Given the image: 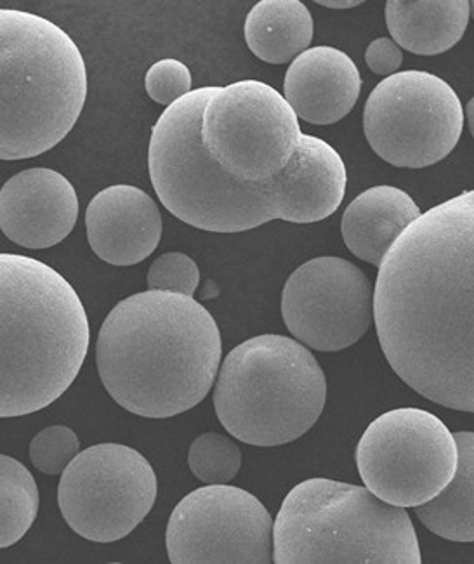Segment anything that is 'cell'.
I'll use <instances>...</instances> for the list:
<instances>
[{"label": "cell", "mask_w": 474, "mask_h": 564, "mask_svg": "<svg viewBox=\"0 0 474 564\" xmlns=\"http://www.w3.org/2000/svg\"><path fill=\"white\" fill-rule=\"evenodd\" d=\"M148 171L172 216L213 234L322 221L348 184L335 148L304 134L280 90L261 80L192 89L169 105L152 129Z\"/></svg>", "instance_id": "1"}, {"label": "cell", "mask_w": 474, "mask_h": 564, "mask_svg": "<svg viewBox=\"0 0 474 564\" xmlns=\"http://www.w3.org/2000/svg\"><path fill=\"white\" fill-rule=\"evenodd\" d=\"M374 319L405 384L446 409L474 410V193L437 205L380 261Z\"/></svg>", "instance_id": "2"}, {"label": "cell", "mask_w": 474, "mask_h": 564, "mask_svg": "<svg viewBox=\"0 0 474 564\" xmlns=\"http://www.w3.org/2000/svg\"><path fill=\"white\" fill-rule=\"evenodd\" d=\"M192 72L180 59L165 57L150 66L144 77V87L150 98L165 108L192 90Z\"/></svg>", "instance_id": "24"}, {"label": "cell", "mask_w": 474, "mask_h": 564, "mask_svg": "<svg viewBox=\"0 0 474 564\" xmlns=\"http://www.w3.org/2000/svg\"><path fill=\"white\" fill-rule=\"evenodd\" d=\"M87 240L101 261L134 267L155 252L162 238V216L144 189L131 184L108 186L90 200Z\"/></svg>", "instance_id": "14"}, {"label": "cell", "mask_w": 474, "mask_h": 564, "mask_svg": "<svg viewBox=\"0 0 474 564\" xmlns=\"http://www.w3.org/2000/svg\"><path fill=\"white\" fill-rule=\"evenodd\" d=\"M454 437L459 454L454 478L437 497L413 509L434 535L452 542H473L474 434L462 431Z\"/></svg>", "instance_id": "19"}, {"label": "cell", "mask_w": 474, "mask_h": 564, "mask_svg": "<svg viewBox=\"0 0 474 564\" xmlns=\"http://www.w3.org/2000/svg\"><path fill=\"white\" fill-rule=\"evenodd\" d=\"M273 563L421 564L409 512L365 487L327 478L299 482L273 520Z\"/></svg>", "instance_id": "6"}, {"label": "cell", "mask_w": 474, "mask_h": 564, "mask_svg": "<svg viewBox=\"0 0 474 564\" xmlns=\"http://www.w3.org/2000/svg\"><path fill=\"white\" fill-rule=\"evenodd\" d=\"M89 343L86 307L68 280L29 256L0 254V419L53 405Z\"/></svg>", "instance_id": "4"}, {"label": "cell", "mask_w": 474, "mask_h": 564, "mask_svg": "<svg viewBox=\"0 0 474 564\" xmlns=\"http://www.w3.org/2000/svg\"><path fill=\"white\" fill-rule=\"evenodd\" d=\"M80 442L66 425H51L33 437L30 443V460L44 475H62L65 467L77 457Z\"/></svg>", "instance_id": "22"}, {"label": "cell", "mask_w": 474, "mask_h": 564, "mask_svg": "<svg viewBox=\"0 0 474 564\" xmlns=\"http://www.w3.org/2000/svg\"><path fill=\"white\" fill-rule=\"evenodd\" d=\"M188 466L205 485H226L240 470L241 452L228 436L204 433L190 446Z\"/></svg>", "instance_id": "21"}, {"label": "cell", "mask_w": 474, "mask_h": 564, "mask_svg": "<svg viewBox=\"0 0 474 564\" xmlns=\"http://www.w3.org/2000/svg\"><path fill=\"white\" fill-rule=\"evenodd\" d=\"M148 291L172 292V294L193 297L201 271L190 256L183 252H168L153 261L147 274Z\"/></svg>", "instance_id": "23"}, {"label": "cell", "mask_w": 474, "mask_h": 564, "mask_svg": "<svg viewBox=\"0 0 474 564\" xmlns=\"http://www.w3.org/2000/svg\"><path fill=\"white\" fill-rule=\"evenodd\" d=\"M282 318L287 330L306 348L322 352L348 349L373 325V282L346 259H311L287 279Z\"/></svg>", "instance_id": "12"}, {"label": "cell", "mask_w": 474, "mask_h": 564, "mask_svg": "<svg viewBox=\"0 0 474 564\" xmlns=\"http://www.w3.org/2000/svg\"><path fill=\"white\" fill-rule=\"evenodd\" d=\"M464 119L457 93L443 78L405 70L389 75L368 95L364 131L374 153L388 164L424 169L454 152Z\"/></svg>", "instance_id": "8"}, {"label": "cell", "mask_w": 474, "mask_h": 564, "mask_svg": "<svg viewBox=\"0 0 474 564\" xmlns=\"http://www.w3.org/2000/svg\"><path fill=\"white\" fill-rule=\"evenodd\" d=\"M313 33V17L301 0H261L244 25L249 50L270 65L291 63L310 47Z\"/></svg>", "instance_id": "18"}, {"label": "cell", "mask_w": 474, "mask_h": 564, "mask_svg": "<svg viewBox=\"0 0 474 564\" xmlns=\"http://www.w3.org/2000/svg\"><path fill=\"white\" fill-rule=\"evenodd\" d=\"M86 98V62L71 35L37 14L0 9V160L53 150Z\"/></svg>", "instance_id": "5"}, {"label": "cell", "mask_w": 474, "mask_h": 564, "mask_svg": "<svg viewBox=\"0 0 474 564\" xmlns=\"http://www.w3.org/2000/svg\"><path fill=\"white\" fill-rule=\"evenodd\" d=\"M457 443L445 422L421 409H395L368 425L356 445L365 488L397 508H416L454 478Z\"/></svg>", "instance_id": "9"}, {"label": "cell", "mask_w": 474, "mask_h": 564, "mask_svg": "<svg viewBox=\"0 0 474 564\" xmlns=\"http://www.w3.org/2000/svg\"><path fill=\"white\" fill-rule=\"evenodd\" d=\"M39 488L17 458L0 455V549L20 542L37 520Z\"/></svg>", "instance_id": "20"}, {"label": "cell", "mask_w": 474, "mask_h": 564, "mask_svg": "<svg viewBox=\"0 0 474 564\" xmlns=\"http://www.w3.org/2000/svg\"><path fill=\"white\" fill-rule=\"evenodd\" d=\"M165 547L172 564L273 563V518L250 491L207 485L172 511Z\"/></svg>", "instance_id": "11"}, {"label": "cell", "mask_w": 474, "mask_h": 564, "mask_svg": "<svg viewBox=\"0 0 474 564\" xmlns=\"http://www.w3.org/2000/svg\"><path fill=\"white\" fill-rule=\"evenodd\" d=\"M325 401L327 379L313 352L277 334L252 337L231 349L214 388L223 427L254 446L287 445L304 436Z\"/></svg>", "instance_id": "7"}, {"label": "cell", "mask_w": 474, "mask_h": 564, "mask_svg": "<svg viewBox=\"0 0 474 564\" xmlns=\"http://www.w3.org/2000/svg\"><path fill=\"white\" fill-rule=\"evenodd\" d=\"M222 332L188 295L147 291L120 301L99 328L103 386L127 412L169 419L209 394L222 365Z\"/></svg>", "instance_id": "3"}, {"label": "cell", "mask_w": 474, "mask_h": 564, "mask_svg": "<svg viewBox=\"0 0 474 564\" xmlns=\"http://www.w3.org/2000/svg\"><path fill=\"white\" fill-rule=\"evenodd\" d=\"M470 0H389L386 25L400 50L437 56L452 50L466 33Z\"/></svg>", "instance_id": "17"}, {"label": "cell", "mask_w": 474, "mask_h": 564, "mask_svg": "<svg viewBox=\"0 0 474 564\" xmlns=\"http://www.w3.org/2000/svg\"><path fill=\"white\" fill-rule=\"evenodd\" d=\"M316 4L328 9H352L364 4L362 0H316Z\"/></svg>", "instance_id": "26"}, {"label": "cell", "mask_w": 474, "mask_h": 564, "mask_svg": "<svg viewBox=\"0 0 474 564\" xmlns=\"http://www.w3.org/2000/svg\"><path fill=\"white\" fill-rule=\"evenodd\" d=\"M360 93L362 75L352 57L332 45H319L292 59L282 96L299 120L331 126L348 117Z\"/></svg>", "instance_id": "15"}, {"label": "cell", "mask_w": 474, "mask_h": 564, "mask_svg": "<svg viewBox=\"0 0 474 564\" xmlns=\"http://www.w3.org/2000/svg\"><path fill=\"white\" fill-rule=\"evenodd\" d=\"M365 63L376 75L397 74L403 63V51L397 42L389 37H379L368 44L365 51Z\"/></svg>", "instance_id": "25"}, {"label": "cell", "mask_w": 474, "mask_h": 564, "mask_svg": "<svg viewBox=\"0 0 474 564\" xmlns=\"http://www.w3.org/2000/svg\"><path fill=\"white\" fill-rule=\"evenodd\" d=\"M77 217V192L53 169H29L0 188V229L25 249L57 246L72 234Z\"/></svg>", "instance_id": "13"}, {"label": "cell", "mask_w": 474, "mask_h": 564, "mask_svg": "<svg viewBox=\"0 0 474 564\" xmlns=\"http://www.w3.org/2000/svg\"><path fill=\"white\" fill-rule=\"evenodd\" d=\"M421 214L409 193L380 184L365 189L346 207L341 234L353 256L379 267L389 247Z\"/></svg>", "instance_id": "16"}, {"label": "cell", "mask_w": 474, "mask_h": 564, "mask_svg": "<svg viewBox=\"0 0 474 564\" xmlns=\"http://www.w3.org/2000/svg\"><path fill=\"white\" fill-rule=\"evenodd\" d=\"M157 500L152 464L131 446L101 443L78 452L60 479L57 503L66 524L90 542L126 539Z\"/></svg>", "instance_id": "10"}]
</instances>
